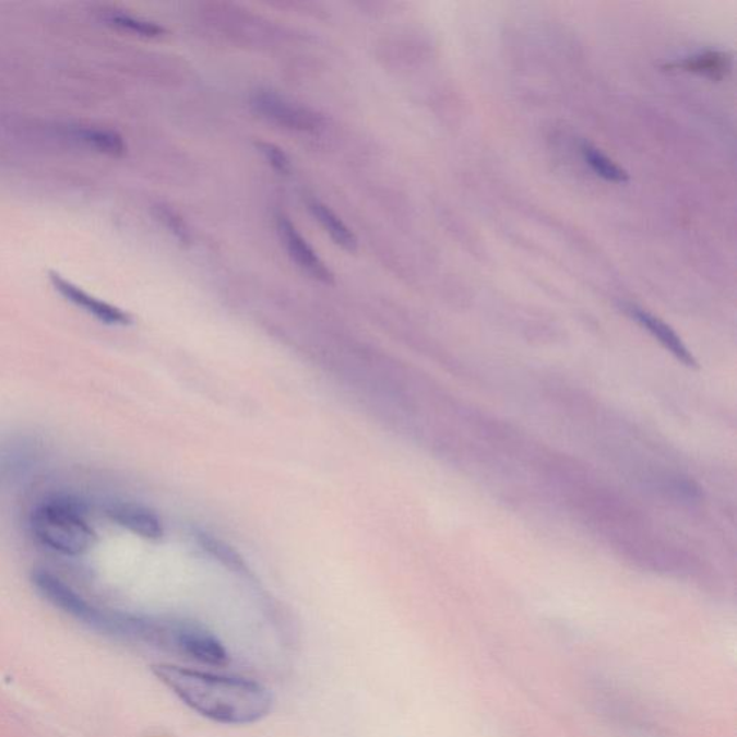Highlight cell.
<instances>
[{
  "label": "cell",
  "instance_id": "obj_4",
  "mask_svg": "<svg viewBox=\"0 0 737 737\" xmlns=\"http://www.w3.org/2000/svg\"><path fill=\"white\" fill-rule=\"evenodd\" d=\"M49 280H51L54 288H56L68 302L84 310L85 313L93 316L94 319L102 321V323L108 325H130L133 323V319H131V316L126 313L124 310L108 305V302L99 300V298L84 292L83 288L75 286L74 283L68 282L67 278L62 277L61 274L56 273V271L49 273Z\"/></svg>",
  "mask_w": 737,
  "mask_h": 737
},
{
  "label": "cell",
  "instance_id": "obj_13",
  "mask_svg": "<svg viewBox=\"0 0 737 737\" xmlns=\"http://www.w3.org/2000/svg\"><path fill=\"white\" fill-rule=\"evenodd\" d=\"M156 216L159 218L161 223L175 235L179 241L185 243L189 242V229L185 221L180 218L178 212L171 210L169 206L157 205L156 206Z\"/></svg>",
  "mask_w": 737,
  "mask_h": 737
},
{
  "label": "cell",
  "instance_id": "obj_1",
  "mask_svg": "<svg viewBox=\"0 0 737 737\" xmlns=\"http://www.w3.org/2000/svg\"><path fill=\"white\" fill-rule=\"evenodd\" d=\"M157 676L193 712L229 726L252 725L269 716L273 696L250 678L170 666L155 667Z\"/></svg>",
  "mask_w": 737,
  "mask_h": 737
},
{
  "label": "cell",
  "instance_id": "obj_6",
  "mask_svg": "<svg viewBox=\"0 0 737 737\" xmlns=\"http://www.w3.org/2000/svg\"><path fill=\"white\" fill-rule=\"evenodd\" d=\"M107 515L119 526L146 539H161L163 535L161 519L144 506L120 501L107 509Z\"/></svg>",
  "mask_w": 737,
  "mask_h": 737
},
{
  "label": "cell",
  "instance_id": "obj_8",
  "mask_svg": "<svg viewBox=\"0 0 737 737\" xmlns=\"http://www.w3.org/2000/svg\"><path fill=\"white\" fill-rule=\"evenodd\" d=\"M67 131L70 138L99 153L121 156L126 152L124 140L116 131L84 124L68 126Z\"/></svg>",
  "mask_w": 737,
  "mask_h": 737
},
{
  "label": "cell",
  "instance_id": "obj_11",
  "mask_svg": "<svg viewBox=\"0 0 737 737\" xmlns=\"http://www.w3.org/2000/svg\"><path fill=\"white\" fill-rule=\"evenodd\" d=\"M581 151L587 165H590L591 169L594 170L596 175L601 176V178L614 183H626L630 180V175H628L622 167H619L617 163L610 161L607 155H604L599 148L592 146L591 143H583Z\"/></svg>",
  "mask_w": 737,
  "mask_h": 737
},
{
  "label": "cell",
  "instance_id": "obj_5",
  "mask_svg": "<svg viewBox=\"0 0 737 737\" xmlns=\"http://www.w3.org/2000/svg\"><path fill=\"white\" fill-rule=\"evenodd\" d=\"M278 233L282 235L284 246H286L289 257L296 261V264L300 266L305 273L309 274L310 277H313L314 280H319L321 283H333L334 275L332 271H330L329 266L321 261L318 252L313 250V247L307 242V239L298 233L296 226H294L292 221L286 218V216H280L278 218Z\"/></svg>",
  "mask_w": 737,
  "mask_h": 737
},
{
  "label": "cell",
  "instance_id": "obj_3",
  "mask_svg": "<svg viewBox=\"0 0 737 737\" xmlns=\"http://www.w3.org/2000/svg\"><path fill=\"white\" fill-rule=\"evenodd\" d=\"M252 104L265 119L287 129L311 131L320 126V119L316 112L298 106L296 103L288 102V99L275 93H258Z\"/></svg>",
  "mask_w": 737,
  "mask_h": 737
},
{
  "label": "cell",
  "instance_id": "obj_12",
  "mask_svg": "<svg viewBox=\"0 0 737 737\" xmlns=\"http://www.w3.org/2000/svg\"><path fill=\"white\" fill-rule=\"evenodd\" d=\"M104 17H106L108 24L135 35L155 38V36L165 34V29H163L161 25L155 24V22L142 20V17L129 15V13L126 12L108 11Z\"/></svg>",
  "mask_w": 737,
  "mask_h": 737
},
{
  "label": "cell",
  "instance_id": "obj_2",
  "mask_svg": "<svg viewBox=\"0 0 737 737\" xmlns=\"http://www.w3.org/2000/svg\"><path fill=\"white\" fill-rule=\"evenodd\" d=\"M31 528L40 544L67 556L85 554L96 539V533L83 515L71 504L58 500L34 510Z\"/></svg>",
  "mask_w": 737,
  "mask_h": 737
},
{
  "label": "cell",
  "instance_id": "obj_10",
  "mask_svg": "<svg viewBox=\"0 0 737 737\" xmlns=\"http://www.w3.org/2000/svg\"><path fill=\"white\" fill-rule=\"evenodd\" d=\"M310 211L313 212L314 218L323 226L325 233L330 235L336 246L347 252L357 250L356 235L329 206L319 201H313L310 203Z\"/></svg>",
  "mask_w": 737,
  "mask_h": 737
},
{
  "label": "cell",
  "instance_id": "obj_7",
  "mask_svg": "<svg viewBox=\"0 0 737 737\" xmlns=\"http://www.w3.org/2000/svg\"><path fill=\"white\" fill-rule=\"evenodd\" d=\"M627 310L632 319L639 321L642 328H645L655 338H658V342L662 343L664 347H667L673 355H676L678 359L685 361L686 365H694L693 356H691L690 352L687 350V347L682 345L680 337L677 336L670 325H667L663 320L655 318V316L650 314L649 311L639 309V307L630 306Z\"/></svg>",
  "mask_w": 737,
  "mask_h": 737
},
{
  "label": "cell",
  "instance_id": "obj_14",
  "mask_svg": "<svg viewBox=\"0 0 737 737\" xmlns=\"http://www.w3.org/2000/svg\"><path fill=\"white\" fill-rule=\"evenodd\" d=\"M257 147L260 148V152L264 155L266 162H269L275 170L284 175L289 174V170H292V163H289L286 152L282 151L278 146H275V144L266 142H258Z\"/></svg>",
  "mask_w": 737,
  "mask_h": 737
},
{
  "label": "cell",
  "instance_id": "obj_9",
  "mask_svg": "<svg viewBox=\"0 0 737 737\" xmlns=\"http://www.w3.org/2000/svg\"><path fill=\"white\" fill-rule=\"evenodd\" d=\"M677 70L693 72V74L708 76L710 80L725 79L730 72L732 57L721 51H705L698 56L686 58L685 61L671 66Z\"/></svg>",
  "mask_w": 737,
  "mask_h": 737
}]
</instances>
